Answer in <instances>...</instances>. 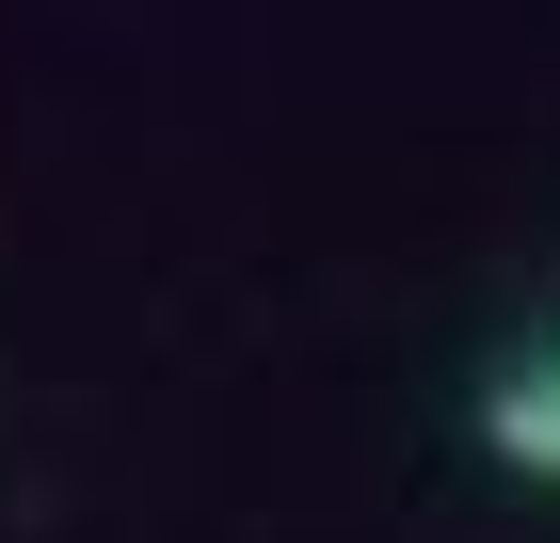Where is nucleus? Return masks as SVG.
I'll list each match as a JSON object with an SVG mask.
<instances>
[{
  "label": "nucleus",
  "mask_w": 560,
  "mask_h": 543,
  "mask_svg": "<svg viewBox=\"0 0 560 543\" xmlns=\"http://www.w3.org/2000/svg\"><path fill=\"white\" fill-rule=\"evenodd\" d=\"M480 448L513 463V480H560V335L528 352L513 383H497V400H480Z\"/></svg>",
  "instance_id": "1"
}]
</instances>
